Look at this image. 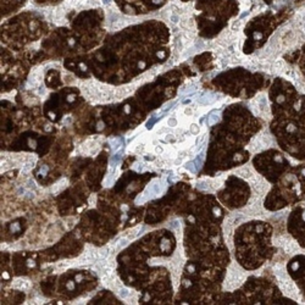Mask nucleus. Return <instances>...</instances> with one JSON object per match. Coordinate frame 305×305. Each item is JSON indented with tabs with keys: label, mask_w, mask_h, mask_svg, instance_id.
Segmentation results:
<instances>
[{
	"label": "nucleus",
	"mask_w": 305,
	"mask_h": 305,
	"mask_svg": "<svg viewBox=\"0 0 305 305\" xmlns=\"http://www.w3.org/2000/svg\"><path fill=\"white\" fill-rule=\"evenodd\" d=\"M287 270L291 278L295 282L300 292L305 295V256L295 255L289 260Z\"/></svg>",
	"instance_id": "obj_4"
},
{
	"label": "nucleus",
	"mask_w": 305,
	"mask_h": 305,
	"mask_svg": "<svg viewBox=\"0 0 305 305\" xmlns=\"http://www.w3.org/2000/svg\"><path fill=\"white\" fill-rule=\"evenodd\" d=\"M59 77H60V73H59L57 71H55V70L49 71L48 75H47V84H48V87L54 88V89H56L57 87H60L61 81L59 79Z\"/></svg>",
	"instance_id": "obj_6"
},
{
	"label": "nucleus",
	"mask_w": 305,
	"mask_h": 305,
	"mask_svg": "<svg viewBox=\"0 0 305 305\" xmlns=\"http://www.w3.org/2000/svg\"><path fill=\"white\" fill-rule=\"evenodd\" d=\"M27 0H1V18H6L11 13L21 10Z\"/></svg>",
	"instance_id": "obj_5"
},
{
	"label": "nucleus",
	"mask_w": 305,
	"mask_h": 305,
	"mask_svg": "<svg viewBox=\"0 0 305 305\" xmlns=\"http://www.w3.org/2000/svg\"><path fill=\"white\" fill-rule=\"evenodd\" d=\"M103 20L104 13L101 9H93L88 11H82L77 16L72 20V27L73 33L78 35L79 38L82 37V45L87 48L94 47L99 40H101L103 35Z\"/></svg>",
	"instance_id": "obj_2"
},
{
	"label": "nucleus",
	"mask_w": 305,
	"mask_h": 305,
	"mask_svg": "<svg viewBox=\"0 0 305 305\" xmlns=\"http://www.w3.org/2000/svg\"><path fill=\"white\" fill-rule=\"evenodd\" d=\"M47 32V23L38 12L28 11L4 22L1 25V39L12 45H25Z\"/></svg>",
	"instance_id": "obj_1"
},
{
	"label": "nucleus",
	"mask_w": 305,
	"mask_h": 305,
	"mask_svg": "<svg viewBox=\"0 0 305 305\" xmlns=\"http://www.w3.org/2000/svg\"><path fill=\"white\" fill-rule=\"evenodd\" d=\"M62 0H34V4L38 6H49V5H57Z\"/></svg>",
	"instance_id": "obj_7"
},
{
	"label": "nucleus",
	"mask_w": 305,
	"mask_h": 305,
	"mask_svg": "<svg viewBox=\"0 0 305 305\" xmlns=\"http://www.w3.org/2000/svg\"><path fill=\"white\" fill-rule=\"evenodd\" d=\"M109 3V0H104V4H108Z\"/></svg>",
	"instance_id": "obj_8"
},
{
	"label": "nucleus",
	"mask_w": 305,
	"mask_h": 305,
	"mask_svg": "<svg viewBox=\"0 0 305 305\" xmlns=\"http://www.w3.org/2000/svg\"><path fill=\"white\" fill-rule=\"evenodd\" d=\"M121 12L127 15H145L159 10L166 0H115Z\"/></svg>",
	"instance_id": "obj_3"
}]
</instances>
